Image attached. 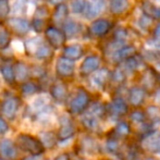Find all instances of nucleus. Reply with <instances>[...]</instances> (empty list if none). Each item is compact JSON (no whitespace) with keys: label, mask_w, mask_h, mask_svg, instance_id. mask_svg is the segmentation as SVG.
Masks as SVG:
<instances>
[{"label":"nucleus","mask_w":160,"mask_h":160,"mask_svg":"<svg viewBox=\"0 0 160 160\" xmlns=\"http://www.w3.org/2000/svg\"><path fill=\"white\" fill-rule=\"evenodd\" d=\"M91 101L92 96L89 92L84 87H78L67 100L68 111L72 116H80L87 109Z\"/></svg>","instance_id":"obj_1"},{"label":"nucleus","mask_w":160,"mask_h":160,"mask_svg":"<svg viewBox=\"0 0 160 160\" xmlns=\"http://www.w3.org/2000/svg\"><path fill=\"white\" fill-rule=\"evenodd\" d=\"M76 152L85 158H91V157L100 156L102 154V148L95 135L86 133L78 138L76 143Z\"/></svg>","instance_id":"obj_2"},{"label":"nucleus","mask_w":160,"mask_h":160,"mask_svg":"<svg viewBox=\"0 0 160 160\" xmlns=\"http://www.w3.org/2000/svg\"><path fill=\"white\" fill-rule=\"evenodd\" d=\"M106 109H107V118L116 122L117 120L124 119L127 117L131 107L128 106L124 95L114 94L112 95L111 99L106 102Z\"/></svg>","instance_id":"obj_3"},{"label":"nucleus","mask_w":160,"mask_h":160,"mask_svg":"<svg viewBox=\"0 0 160 160\" xmlns=\"http://www.w3.org/2000/svg\"><path fill=\"white\" fill-rule=\"evenodd\" d=\"M137 75V84L142 86L148 96L152 95L160 87V80L158 74L154 70V68L149 64H146L144 69H142Z\"/></svg>","instance_id":"obj_4"},{"label":"nucleus","mask_w":160,"mask_h":160,"mask_svg":"<svg viewBox=\"0 0 160 160\" xmlns=\"http://www.w3.org/2000/svg\"><path fill=\"white\" fill-rule=\"evenodd\" d=\"M135 141L145 155H160V128L150 131L135 138Z\"/></svg>","instance_id":"obj_5"},{"label":"nucleus","mask_w":160,"mask_h":160,"mask_svg":"<svg viewBox=\"0 0 160 160\" xmlns=\"http://www.w3.org/2000/svg\"><path fill=\"white\" fill-rule=\"evenodd\" d=\"M15 145L18 146V148H20L25 152H28L32 156H40L45 152V147L42 146L39 138L31 134L18 135Z\"/></svg>","instance_id":"obj_6"},{"label":"nucleus","mask_w":160,"mask_h":160,"mask_svg":"<svg viewBox=\"0 0 160 160\" xmlns=\"http://www.w3.org/2000/svg\"><path fill=\"white\" fill-rule=\"evenodd\" d=\"M111 70L107 67H100L88 76L89 86L96 92H103L110 85Z\"/></svg>","instance_id":"obj_7"},{"label":"nucleus","mask_w":160,"mask_h":160,"mask_svg":"<svg viewBox=\"0 0 160 160\" xmlns=\"http://www.w3.org/2000/svg\"><path fill=\"white\" fill-rule=\"evenodd\" d=\"M26 50L30 55H34V57L42 60H46L52 56V47L38 37L26 42Z\"/></svg>","instance_id":"obj_8"},{"label":"nucleus","mask_w":160,"mask_h":160,"mask_svg":"<svg viewBox=\"0 0 160 160\" xmlns=\"http://www.w3.org/2000/svg\"><path fill=\"white\" fill-rule=\"evenodd\" d=\"M125 143H127V141L120 139L119 137L112 135L111 133L107 132L105 134V141H103V144L101 145L102 152L107 154L108 156L112 157V158L119 159Z\"/></svg>","instance_id":"obj_9"},{"label":"nucleus","mask_w":160,"mask_h":160,"mask_svg":"<svg viewBox=\"0 0 160 160\" xmlns=\"http://www.w3.org/2000/svg\"><path fill=\"white\" fill-rule=\"evenodd\" d=\"M147 97L148 94L138 84L132 85L125 91V99L131 108H142L145 105Z\"/></svg>","instance_id":"obj_10"},{"label":"nucleus","mask_w":160,"mask_h":160,"mask_svg":"<svg viewBox=\"0 0 160 160\" xmlns=\"http://www.w3.org/2000/svg\"><path fill=\"white\" fill-rule=\"evenodd\" d=\"M113 28V23L110 20L105 18H97L92 21L91 25L88 26V34L91 37L102 38L110 33Z\"/></svg>","instance_id":"obj_11"},{"label":"nucleus","mask_w":160,"mask_h":160,"mask_svg":"<svg viewBox=\"0 0 160 160\" xmlns=\"http://www.w3.org/2000/svg\"><path fill=\"white\" fill-rule=\"evenodd\" d=\"M60 128L57 133L58 141L65 142L71 139L76 134V125L69 114H63L59 119Z\"/></svg>","instance_id":"obj_12"},{"label":"nucleus","mask_w":160,"mask_h":160,"mask_svg":"<svg viewBox=\"0 0 160 160\" xmlns=\"http://www.w3.org/2000/svg\"><path fill=\"white\" fill-rule=\"evenodd\" d=\"M102 122L103 121L96 118L95 116H93V114H91L87 111H84L83 113L80 114L81 125L87 133H91V134H101V132H102Z\"/></svg>","instance_id":"obj_13"},{"label":"nucleus","mask_w":160,"mask_h":160,"mask_svg":"<svg viewBox=\"0 0 160 160\" xmlns=\"http://www.w3.org/2000/svg\"><path fill=\"white\" fill-rule=\"evenodd\" d=\"M138 52V49L132 42H128L123 46H121L120 48H118L117 50H114L111 55H109L108 57H106L112 64L117 65L121 63L122 61H124L125 59L130 58L131 56L135 55V53Z\"/></svg>","instance_id":"obj_14"},{"label":"nucleus","mask_w":160,"mask_h":160,"mask_svg":"<svg viewBox=\"0 0 160 160\" xmlns=\"http://www.w3.org/2000/svg\"><path fill=\"white\" fill-rule=\"evenodd\" d=\"M144 156H145V154L139 148L136 141L135 139H133V141L128 139L124 147H123L122 152L119 157V160H143Z\"/></svg>","instance_id":"obj_15"},{"label":"nucleus","mask_w":160,"mask_h":160,"mask_svg":"<svg viewBox=\"0 0 160 160\" xmlns=\"http://www.w3.org/2000/svg\"><path fill=\"white\" fill-rule=\"evenodd\" d=\"M45 35H46V39L48 44L53 49H59L64 46L67 37H65L63 31L60 28H56V26H49L45 31Z\"/></svg>","instance_id":"obj_16"},{"label":"nucleus","mask_w":160,"mask_h":160,"mask_svg":"<svg viewBox=\"0 0 160 160\" xmlns=\"http://www.w3.org/2000/svg\"><path fill=\"white\" fill-rule=\"evenodd\" d=\"M102 58L98 55H89L83 60L80 67V75L82 78H88L93 72L101 67Z\"/></svg>","instance_id":"obj_17"},{"label":"nucleus","mask_w":160,"mask_h":160,"mask_svg":"<svg viewBox=\"0 0 160 160\" xmlns=\"http://www.w3.org/2000/svg\"><path fill=\"white\" fill-rule=\"evenodd\" d=\"M20 108V99L18 97H8L1 102L0 106V112L1 116L8 120H14L17 117L18 110Z\"/></svg>","instance_id":"obj_18"},{"label":"nucleus","mask_w":160,"mask_h":160,"mask_svg":"<svg viewBox=\"0 0 160 160\" xmlns=\"http://www.w3.org/2000/svg\"><path fill=\"white\" fill-rule=\"evenodd\" d=\"M108 132L111 133L114 136L119 137L120 139L128 141L133 135V128L131 125V123L124 118V119H120V120H117L113 128L108 131Z\"/></svg>","instance_id":"obj_19"},{"label":"nucleus","mask_w":160,"mask_h":160,"mask_svg":"<svg viewBox=\"0 0 160 160\" xmlns=\"http://www.w3.org/2000/svg\"><path fill=\"white\" fill-rule=\"evenodd\" d=\"M56 72L61 78H70L75 73V62L65 57H60L56 62Z\"/></svg>","instance_id":"obj_20"},{"label":"nucleus","mask_w":160,"mask_h":160,"mask_svg":"<svg viewBox=\"0 0 160 160\" xmlns=\"http://www.w3.org/2000/svg\"><path fill=\"white\" fill-rule=\"evenodd\" d=\"M106 7H107V0H87L86 8L83 14L87 20L97 19L105 11Z\"/></svg>","instance_id":"obj_21"},{"label":"nucleus","mask_w":160,"mask_h":160,"mask_svg":"<svg viewBox=\"0 0 160 160\" xmlns=\"http://www.w3.org/2000/svg\"><path fill=\"white\" fill-rule=\"evenodd\" d=\"M109 12L113 17H123L132 9L131 0H107Z\"/></svg>","instance_id":"obj_22"},{"label":"nucleus","mask_w":160,"mask_h":160,"mask_svg":"<svg viewBox=\"0 0 160 160\" xmlns=\"http://www.w3.org/2000/svg\"><path fill=\"white\" fill-rule=\"evenodd\" d=\"M144 109L146 116V120L149 123L152 130H159L160 128V106L157 103H149L146 105Z\"/></svg>","instance_id":"obj_23"},{"label":"nucleus","mask_w":160,"mask_h":160,"mask_svg":"<svg viewBox=\"0 0 160 160\" xmlns=\"http://www.w3.org/2000/svg\"><path fill=\"white\" fill-rule=\"evenodd\" d=\"M50 95L56 102H67L69 98V89L64 82L57 81L50 86Z\"/></svg>","instance_id":"obj_24"},{"label":"nucleus","mask_w":160,"mask_h":160,"mask_svg":"<svg viewBox=\"0 0 160 160\" xmlns=\"http://www.w3.org/2000/svg\"><path fill=\"white\" fill-rule=\"evenodd\" d=\"M8 25L13 33L19 36L26 35L31 28L30 22L23 18H10L8 20Z\"/></svg>","instance_id":"obj_25"},{"label":"nucleus","mask_w":160,"mask_h":160,"mask_svg":"<svg viewBox=\"0 0 160 160\" xmlns=\"http://www.w3.org/2000/svg\"><path fill=\"white\" fill-rule=\"evenodd\" d=\"M18 146L10 139L0 141V156L6 160H15L18 158Z\"/></svg>","instance_id":"obj_26"},{"label":"nucleus","mask_w":160,"mask_h":160,"mask_svg":"<svg viewBox=\"0 0 160 160\" xmlns=\"http://www.w3.org/2000/svg\"><path fill=\"white\" fill-rule=\"evenodd\" d=\"M125 119L131 123L133 128L139 127V125L144 124L146 122V116L144 112L143 107L142 108H131L128 113L127 114Z\"/></svg>","instance_id":"obj_27"},{"label":"nucleus","mask_w":160,"mask_h":160,"mask_svg":"<svg viewBox=\"0 0 160 160\" xmlns=\"http://www.w3.org/2000/svg\"><path fill=\"white\" fill-rule=\"evenodd\" d=\"M85 111L89 112L91 114L95 116L96 118L100 119L101 121L107 120V109H106V102L101 100H92L89 106Z\"/></svg>","instance_id":"obj_28"},{"label":"nucleus","mask_w":160,"mask_h":160,"mask_svg":"<svg viewBox=\"0 0 160 160\" xmlns=\"http://www.w3.org/2000/svg\"><path fill=\"white\" fill-rule=\"evenodd\" d=\"M62 31H63L65 37L74 38L81 35L83 32V25L78 21L74 20H67L63 24H62Z\"/></svg>","instance_id":"obj_29"},{"label":"nucleus","mask_w":160,"mask_h":160,"mask_svg":"<svg viewBox=\"0 0 160 160\" xmlns=\"http://www.w3.org/2000/svg\"><path fill=\"white\" fill-rule=\"evenodd\" d=\"M141 9L144 14L152 18L154 21H160V6L154 3L150 0H142Z\"/></svg>","instance_id":"obj_30"},{"label":"nucleus","mask_w":160,"mask_h":160,"mask_svg":"<svg viewBox=\"0 0 160 160\" xmlns=\"http://www.w3.org/2000/svg\"><path fill=\"white\" fill-rule=\"evenodd\" d=\"M84 48L80 44L69 45V46H65L63 48V57L68 58L70 60H73V61L81 59L83 57V55H84Z\"/></svg>","instance_id":"obj_31"},{"label":"nucleus","mask_w":160,"mask_h":160,"mask_svg":"<svg viewBox=\"0 0 160 160\" xmlns=\"http://www.w3.org/2000/svg\"><path fill=\"white\" fill-rule=\"evenodd\" d=\"M68 14H69V8L64 3H59L56 6V9L52 14V21L57 25H62L67 21Z\"/></svg>","instance_id":"obj_32"},{"label":"nucleus","mask_w":160,"mask_h":160,"mask_svg":"<svg viewBox=\"0 0 160 160\" xmlns=\"http://www.w3.org/2000/svg\"><path fill=\"white\" fill-rule=\"evenodd\" d=\"M13 72H14V78L17 82H25L30 76V69L24 62H17L13 67Z\"/></svg>","instance_id":"obj_33"},{"label":"nucleus","mask_w":160,"mask_h":160,"mask_svg":"<svg viewBox=\"0 0 160 160\" xmlns=\"http://www.w3.org/2000/svg\"><path fill=\"white\" fill-rule=\"evenodd\" d=\"M45 148H53L58 142L57 134L53 132H45L39 139Z\"/></svg>","instance_id":"obj_34"},{"label":"nucleus","mask_w":160,"mask_h":160,"mask_svg":"<svg viewBox=\"0 0 160 160\" xmlns=\"http://www.w3.org/2000/svg\"><path fill=\"white\" fill-rule=\"evenodd\" d=\"M137 26H138L141 30L145 31V32H148V31L150 32V30H152V26H154V20L148 17V15L142 13L141 17L137 19Z\"/></svg>","instance_id":"obj_35"},{"label":"nucleus","mask_w":160,"mask_h":160,"mask_svg":"<svg viewBox=\"0 0 160 160\" xmlns=\"http://www.w3.org/2000/svg\"><path fill=\"white\" fill-rule=\"evenodd\" d=\"M1 74H2V78L3 80L6 81L7 83L9 84H13L15 82V78H14V72H13V67L10 64H2L1 69Z\"/></svg>","instance_id":"obj_36"},{"label":"nucleus","mask_w":160,"mask_h":160,"mask_svg":"<svg viewBox=\"0 0 160 160\" xmlns=\"http://www.w3.org/2000/svg\"><path fill=\"white\" fill-rule=\"evenodd\" d=\"M39 91V87L34 82H24L21 86V92L24 96H31Z\"/></svg>","instance_id":"obj_37"},{"label":"nucleus","mask_w":160,"mask_h":160,"mask_svg":"<svg viewBox=\"0 0 160 160\" xmlns=\"http://www.w3.org/2000/svg\"><path fill=\"white\" fill-rule=\"evenodd\" d=\"M87 0H72L71 11L75 14H83L86 8Z\"/></svg>","instance_id":"obj_38"},{"label":"nucleus","mask_w":160,"mask_h":160,"mask_svg":"<svg viewBox=\"0 0 160 160\" xmlns=\"http://www.w3.org/2000/svg\"><path fill=\"white\" fill-rule=\"evenodd\" d=\"M11 38L8 31L3 28H0V48L4 49L10 45Z\"/></svg>","instance_id":"obj_39"},{"label":"nucleus","mask_w":160,"mask_h":160,"mask_svg":"<svg viewBox=\"0 0 160 160\" xmlns=\"http://www.w3.org/2000/svg\"><path fill=\"white\" fill-rule=\"evenodd\" d=\"M10 13V6L8 0H0V20L6 19Z\"/></svg>","instance_id":"obj_40"},{"label":"nucleus","mask_w":160,"mask_h":160,"mask_svg":"<svg viewBox=\"0 0 160 160\" xmlns=\"http://www.w3.org/2000/svg\"><path fill=\"white\" fill-rule=\"evenodd\" d=\"M32 28L34 31H36L37 33H40L45 30V20L42 19H37V18H34L32 22Z\"/></svg>","instance_id":"obj_41"},{"label":"nucleus","mask_w":160,"mask_h":160,"mask_svg":"<svg viewBox=\"0 0 160 160\" xmlns=\"http://www.w3.org/2000/svg\"><path fill=\"white\" fill-rule=\"evenodd\" d=\"M47 17H48V9H47V7L40 6V7H38V8L36 9L35 18H37V19L46 20Z\"/></svg>","instance_id":"obj_42"},{"label":"nucleus","mask_w":160,"mask_h":160,"mask_svg":"<svg viewBox=\"0 0 160 160\" xmlns=\"http://www.w3.org/2000/svg\"><path fill=\"white\" fill-rule=\"evenodd\" d=\"M150 37L160 39V21H158V23L152 26V28L150 30Z\"/></svg>","instance_id":"obj_43"},{"label":"nucleus","mask_w":160,"mask_h":160,"mask_svg":"<svg viewBox=\"0 0 160 160\" xmlns=\"http://www.w3.org/2000/svg\"><path fill=\"white\" fill-rule=\"evenodd\" d=\"M9 131V124L2 116H0V135L6 134Z\"/></svg>","instance_id":"obj_44"},{"label":"nucleus","mask_w":160,"mask_h":160,"mask_svg":"<svg viewBox=\"0 0 160 160\" xmlns=\"http://www.w3.org/2000/svg\"><path fill=\"white\" fill-rule=\"evenodd\" d=\"M55 160H71V157H70L69 154H67V152H63V154L58 155V156L55 158Z\"/></svg>","instance_id":"obj_45"},{"label":"nucleus","mask_w":160,"mask_h":160,"mask_svg":"<svg viewBox=\"0 0 160 160\" xmlns=\"http://www.w3.org/2000/svg\"><path fill=\"white\" fill-rule=\"evenodd\" d=\"M152 96H154L155 103H157V105L160 106V87H159L158 89H157L156 92H155L154 94H152Z\"/></svg>","instance_id":"obj_46"},{"label":"nucleus","mask_w":160,"mask_h":160,"mask_svg":"<svg viewBox=\"0 0 160 160\" xmlns=\"http://www.w3.org/2000/svg\"><path fill=\"white\" fill-rule=\"evenodd\" d=\"M143 160H159V159L156 156H154V155H145Z\"/></svg>","instance_id":"obj_47"},{"label":"nucleus","mask_w":160,"mask_h":160,"mask_svg":"<svg viewBox=\"0 0 160 160\" xmlns=\"http://www.w3.org/2000/svg\"><path fill=\"white\" fill-rule=\"evenodd\" d=\"M50 3H52V4H59V3H63V2L65 1V0H48Z\"/></svg>","instance_id":"obj_48"},{"label":"nucleus","mask_w":160,"mask_h":160,"mask_svg":"<svg viewBox=\"0 0 160 160\" xmlns=\"http://www.w3.org/2000/svg\"><path fill=\"white\" fill-rule=\"evenodd\" d=\"M23 160H39V156H32V157H26Z\"/></svg>","instance_id":"obj_49"},{"label":"nucleus","mask_w":160,"mask_h":160,"mask_svg":"<svg viewBox=\"0 0 160 160\" xmlns=\"http://www.w3.org/2000/svg\"><path fill=\"white\" fill-rule=\"evenodd\" d=\"M101 160H119L117 158H105V159H101Z\"/></svg>","instance_id":"obj_50"},{"label":"nucleus","mask_w":160,"mask_h":160,"mask_svg":"<svg viewBox=\"0 0 160 160\" xmlns=\"http://www.w3.org/2000/svg\"><path fill=\"white\" fill-rule=\"evenodd\" d=\"M0 160H6V159H3V158H1V157H0Z\"/></svg>","instance_id":"obj_51"}]
</instances>
